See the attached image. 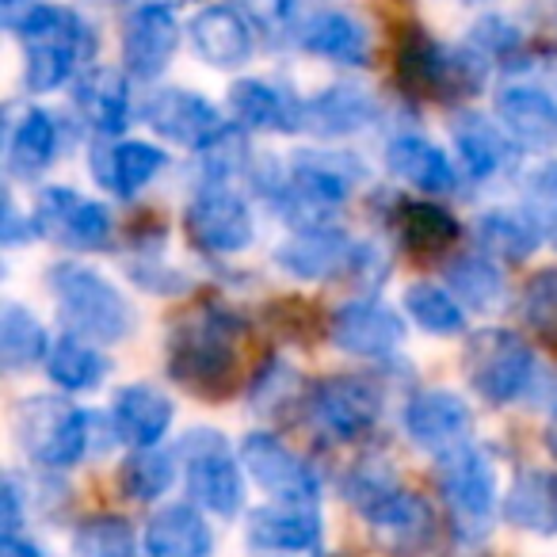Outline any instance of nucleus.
I'll list each match as a JSON object with an SVG mask.
<instances>
[{"mask_svg":"<svg viewBox=\"0 0 557 557\" xmlns=\"http://www.w3.org/2000/svg\"><path fill=\"white\" fill-rule=\"evenodd\" d=\"M0 557H42V549L24 534H4L0 539Z\"/></svg>","mask_w":557,"mask_h":557,"instance_id":"obj_47","label":"nucleus"},{"mask_svg":"<svg viewBox=\"0 0 557 557\" xmlns=\"http://www.w3.org/2000/svg\"><path fill=\"white\" fill-rule=\"evenodd\" d=\"M184 230L191 245L210 256L245 252L256 237L248 202L237 191L218 184H207L202 191L191 195V202L184 207Z\"/></svg>","mask_w":557,"mask_h":557,"instance_id":"obj_9","label":"nucleus"},{"mask_svg":"<svg viewBox=\"0 0 557 557\" xmlns=\"http://www.w3.org/2000/svg\"><path fill=\"white\" fill-rule=\"evenodd\" d=\"M519 42V32L516 27H508L504 20H481L478 24V32H473V47L481 50V54H504L508 47H516Z\"/></svg>","mask_w":557,"mask_h":557,"instance_id":"obj_45","label":"nucleus"},{"mask_svg":"<svg viewBox=\"0 0 557 557\" xmlns=\"http://www.w3.org/2000/svg\"><path fill=\"white\" fill-rule=\"evenodd\" d=\"M169 424H172L169 394H161L157 386H146V382L123 386L115 394V401H111V428L134 450L157 447L161 435L169 432Z\"/></svg>","mask_w":557,"mask_h":557,"instance_id":"obj_19","label":"nucleus"},{"mask_svg":"<svg viewBox=\"0 0 557 557\" xmlns=\"http://www.w3.org/2000/svg\"><path fill=\"white\" fill-rule=\"evenodd\" d=\"M248 27L252 24L237 9L210 4L187 24V35H191V47L202 62L214 65V70H233V65L248 62V54H252V32Z\"/></svg>","mask_w":557,"mask_h":557,"instance_id":"obj_22","label":"nucleus"},{"mask_svg":"<svg viewBox=\"0 0 557 557\" xmlns=\"http://www.w3.org/2000/svg\"><path fill=\"white\" fill-rule=\"evenodd\" d=\"M359 256L356 240L341 230H329V225H318V230H302L298 237H290L287 245L275 248V263L287 275L295 278H325L336 275V271L351 268V260Z\"/></svg>","mask_w":557,"mask_h":557,"instance_id":"obj_20","label":"nucleus"},{"mask_svg":"<svg viewBox=\"0 0 557 557\" xmlns=\"http://www.w3.org/2000/svg\"><path fill=\"white\" fill-rule=\"evenodd\" d=\"M172 478H176L172 455H164V450H157V447H146V450H134L123 462V470H119V488H123L131 500L149 504L169 493Z\"/></svg>","mask_w":557,"mask_h":557,"instance_id":"obj_40","label":"nucleus"},{"mask_svg":"<svg viewBox=\"0 0 557 557\" xmlns=\"http://www.w3.org/2000/svg\"><path fill=\"white\" fill-rule=\"evenodd\" d=\"M397 65H401L405 85H412L417 92H443V88H455V81H458V88L478 85V81L462 77V70L470 65L462 54L458 58L447 54L440 42H432L420 32H409L401 39V58H397Z\"/></svg>","mask_w":557,"mask_h":557,"instance_id":"obj_27","label":"nucleus"},{"mask_svg":"<svg viewBox=\"0 0 557 557\" xmlns=\"http://www.w3.org/2000/svg\"><path fill=\"white\" fill-rule=\"evenodd\" d=\"M180 47V20L169 4H141L126 16L123 27V65L141 81H153L169 70Z\"/></svg>","mask_w":557,"mask_h":557,"instance_id":"obj_16","label":"nucleus"},{"mask_svg":"<svg viewBox=\"0 0 557 557\" xmlns=\"http://www.w3.org/2000/svg\"><path fill=\"white\" fill-rule=\"evenodd\" d=\"M298 0H240V16L260 32H283L295 16Z\"/></svg>","mask_w":557,"mask_h":557,"instance_id":"obj_44","label":"nucleus"},{"mask_svg":"<svg viewBox=\"0 0 557 557\" xmlns=\"http://www.w3.org/2000/svg\"><path fill=\"white\" fill-rule=\"evenodd\" d=\"M542 443H546V450L557 458V409L549 412V420H546V432H542Z\"/></svg>","mask_w":557,"mask_h":557,"instance_id":"obj_48","label":"nucleus"},{"mask_svg":"<svg viewBox=\"0 0 557 557\" xmlns=\"http://www.w3.org/2000/svg\"><path fill=\"white\" fill-rule=\"evenodd\" d=\"M504 519L527 534H557V473H519L504 496Z\"/></svg>","mask_w":557,"mask_h":557,"instance_id":"obj_29","label":"nucleus"},{"mask_svg":"<svg viewBox=\"0 0 557 557\" xmlns=\"http://www.w3.org/2000/svg\"><path fill=\"white\" fill-rule=\"evenodd\" d=\"M50 295L73 336L92 344H119L134 333V310L123 290L103 278L100 271L81 263L50 268Z\"/></svg>","mask_w":557,"mask_h":557,"instance_id":"obj_4","label":"nucleus"},{"mask_svg":"<svg viewBox=\"0 0 557 557\" xmlns=\"http://www.w3.org/2000/svg\"><path fill=\"white\" fill-rule=\"evenodd\" d=\"M20 519H24V496H20L16 478L4 481V493H0V531L20 534Z\"/></svg>","mask_w":557,"mask_h":557,"instance_id":"obj_46","label":"nucleus"},{"mask_svg":"<svg viewBox=\"0 0 557 557\" xmlns=\"http://www.w3.org/2000/svg\"><path fill=\"white\" fill-rule=\"evenodd\" d=\"M379 119V103H374L371 92L356 85H333L321 96L306 100L302 111V126L310 134H321V138H348V134H359Z\"/></svg>","mask_w":557,"mask_h":557,"instance_id":"obj_23","label":"nucleus"},{"mask_svg":"<svg viewBox=\"0 0 557 557\" xmlns=\"http://www.w3.org/2000/svg\"><path fill=\"white\" fill-rule=\"evenodd\" d=\"M455 141H458V157H462L466 172H470L473 180H488L493 172L504 169V161H508V146H504V138L478 115L458 119Z\"/></svg>","mask_w":557,"mask_h":557,"instance_id":"obj_38","label":"nucleus"},{"mask_svg":"<svg viewBox=\"0 0 557 557\" xmlns=\"http://www.w3.org/2000/svg\"><path fill=\"white\" fill-rule=\"evenodd\" d=\"M240 329L225 310H199L169 336V374L195 397H230L240 379Z\"/></svg>","mask_w":557,"mask_h":557,"instance_id":"obj_1","label":"nucleus"},{"mask_svg":"<svg viewBox=\"0 0 557 557\" xmlns=\"http://www.w3.org/2000/svg\"><path fill=\"white\" fill-rule=\"evenodd\" d=\"M73 554L77 557H134V527L123 516H92L73 534Z\"/></svg>","mask_w":557,"mask_h":557,"instance_id":"obj_41","label":"nucleus"},{"mask_svg":"<svg viewBox=\"0 0 557 557\" xmlns=\"http://www.w3.org/2000/svg\"><path fill=\"white\" fill-rule=\"evenodd\" d=\"M146 123L161 138L184 149H207L225 134V123L210 100L187 88H161L146 100Z\"/></svg>","mask_w":557,"mask_h":557,"instance_id":"obj_14","label":"nucleus"},{"mask_svg":"<svg viewBox=\"0 0 557 557\" xmlns=\"http://www.w3.org/2000/svg\"><path fill=\"white\" fill-rule=\"evenodd\" d=\"M12 32L24 39V81L32 92H54L73 77L88 54H96V35L73 9L35 4L12 20Z\"/></svg>","mask_w":557,"mask_h":557,"instance_id":"obj_3","label":"nucleus"},{"mask_svg":"<svg viewBox=\"0 0 557 557\" xmlns=\"http://www.w3.org/2000/svg\"><path fill=\"white\" fill-rule=\"evenodd\" d=\"M523 202H527V218H531L534 230L557 225V161H549V164H542L539 172H531Z\"/></svg>","mask_w":557,"mask_h":557,"instance_id":"obj_43","label":"nucleus"},{"mask_svg":"<svg viewBox=\"0 0 557 557\" xmlns=\"http://www.w3.org/2000/svg\"><path fill=\"white\" fill-rule=\"evenodd\" d=\"M496 115L511 141L527 149H557V100L542 88L511 85L496 96Z\"/></svg>","mask_w":557,"mask_h":557,"instance_id":"obj_21","label":"nucleus"},{"mask_svg":"<svg viewBox=\"0 0 557 557\" xmlns=\"http://www.w3.org/2000/svg\"><path fill=\"white\" fill-rule=\"evenodd\" d=\"M230 111L248 131L287 134V131H302L306 103H298L287 88L268 85V81H237L230 88Z\"/></svg>","mask_w":557,"mask_h":557,"instance_id":"obj_24","label":"nucleus"},{"mask_svg":"<svg viewBox=\"0 0 557 557\" xmlns=\"http://www.w3.org/2000/svg\"><path fill=\"white\" fill-rule=\"evenodd\" d=\"M77 108L96 134H108V138L111 134H123L126 111H131V100H126V81L119 77L115 70L88 73V77L77 85Z\"/></svg>","mask_w":557,"mask_h":557,"instance_id":"obj_31","label":"nucleus"},{"mask_svg":"<svg viewBox=\"0 0 557 557\" xmlns=\"http://www.w3.org/2000/svg\"><path fill=\"white\" fill-rule=\"evenodd\" d=\"M440 493L458 539H485L496 511V470L485 450L462 443V447L440 455Z\"/></svg>","mask_w":557,"mask_h":557,"instance_id":"obj_6","label":"nucleus"},{"mask_svg":"<svg viewBox=\"0 0 557 557\" xmlns=\"http://www.w3.org/2000/svg\"><path fill=\"white\" fill-rule=\"evenodd\" d=\"M470 424V405L450 389H424L405 405V432L428 455H447V450L462 447Z\"/></svg>","mask_w":557,"mask_h":557,"instance_id":"obj_15","label":"nucleus"},{"mask_svg":"<svg viewBox=\"0 0 557 557\" xmlns=\"http://www.w3.org/2000/svg\"><path fill=\"white\" fill-rule=\"evenodd\" d=\"M523 321L546 341H557V268L531 275L523 287Z\"/></svg>","mask_w":557,"mask_h":557,"instance_id":"obj_42","label":"nucleus"},{"mask_svg":"<svg viewBox=\"0 0 557 557\" xmlns=\"http://www.w3.org/2000/svg\"><path fill=\"white\" fill-rule=\"evenodd\" d=\"M348 500L371 523L374 542L394 557H417L432 546L435 516L417 493L401 488L379 466H359L348 478Z\"/></svg>","mask_w":557,"mask_h":557,"instance_id":"obj_2","label":"nucleus"},{"mask_svg":"<svg viewBox=\"0 0 557 557\" xmlns=\"http://www.w3.org/2000/svg\"><path fill=\"white\" fill-rule=\"evenodd\" d=\"M4 4H12V0H4Z\"/></svg>","mask_w":557,"mask_h":557,"instance_id":"obj_49","label":"nucleus"},{"mask_svg":"<svg viewBox=\"0 0 557 557\" xmlns=\"http://www.w3.org/2000/svg\"><path fill=\"white\" fill-rule=\"evenodd\" d=\"M298 42L310 54L325 58V62H341V65L371 62L367 27L356 16H348V12H318V16H310L302 32H298Z\"/></svg>","mask_w":557,"mask_h":557,"instance_id":"obj_28","label":"nucleus"},{"mask_svg":"<svg viewBox=\"0 0 557 557\" xmlns=\"http://www.w3.org/2000/svg\"><path fill=\"white\" fill-rule=\"evenodd\" d=\"M405 310L412 313V321H417L420 329H428V333H435V336H458L466 329L462 302H458L450 290L435 287V283H424V278L405 290Z\"/></svg>","mask_w":557,"mask_h":557,"instance_id":"obj_37","label":"nucleus"},{"mask_svg":"<svg viewBox=\"0 0 557 557\" xmlns=\"http://www.w3.org/2000/svg\"><path fill=\"white\" fill-rule=\"evenodd\" d=\"M382 412V394L367 379H325L310 394V417L329 440L351 443L363 440Z\"/></svg>","mask_w":557,"mask_h":557,"instance_id":"obj_11","label":"nucleus"},{"mask_svg":"<svg viewBox=\"0 0 557 557\" xmlns=\"http://www.w3.org/2000/svg\"><path fill=\"white\" fill-rule=\"evenodd\" d=\"M47 356L50 344L39 318L20 302H4V310H0V363L9 371H32Z\"/></svg>","mask_w":557,"mask_h":557,"instance_id":"obj_32","label":"nucleus"},{"mask_svg":"<svg viewBox=\"0 0 557 557\" xmlns=\"http://www.w3.org/2000/svg\"><path fill=\"white\" fill-rule=\"evenodd\" d=\"M359 184V164L344 153H321V149H302L290 161L287 176V207L302 210H333L348 202V195Z\"/></svg>","mask_w":557,"mask_h":557,"instance_id":"obj_13","label":"nucleus"},{"mask_svg":"<svg viewBox=\"0 0 557 557\" xmlns=\"http://www.w3.org/2000/svg\"><path fill=\"white\" fill-rule=\"evenodd\" d=\"M180 458H184L191 500L214 516H237L245 504V478H240V462L225 435L214 428H191L180 440Z\"/></svg>","mask_w":557,"mask_h":557,"instance_id":"obj_7","label":"nucleus"},{"mask_svg":"<svg viewBox=\"0 0 557 557\" xmlns=\"http://www.w3.org/2000/svg\"><path fill=\"white\" fill-rule=\"evenodd\" d=\"M447 283H450V295L462 306H470V310H493L504 298V275L481 252L458 256L447 271Z\"/></svg>","mask_w":557,"mask_h":557,"instance_id":"obj_35","label":"nucleus"},{"mask_svg":"<svg viewBox=\"0 0 557 557\" xmlns=\"http://www.w3.org/2000/svg\"><path fill=\"white\" fill-rule=\"evenodd\" d=\"M466 4H473V0H466Z\"/></svg>","mask_w":557,"mask_h":557,"instance_id":"obj_50","label":"nucleus"},{"mask_svg":"<svg viewBox=\"0 0 557 557\" xmlns=\"http://www.w3.org/2000/svg\"><path fill=\"white\" fill-rule=\"evenodd\" d=\"M397 233L409 248L417 252H440L450 240H458V222L443 207H428V202H405L397 210Z\"/></svg>","mask_w":557,"mask_h":557,"instance_id":"obj_39","label":"nucleus"},{"mask_svg":"<svg viewBox=\"0 0 557 557\" xmlns=\"http://www.w3.org/2000/svg\"><path fill=\"white\" fill-rule=\"evenodd\" d=\"M386 164L397 180L420 187V191L443 195V191H455L458 184V172L447 161V153L435 141L420 138V134H401V138L389 141Z\"/></svg>","mask_w":557,"mask_h":557,"instance_id":"obj_26","label":"nucleus"},{"mask_svg":"<svg viewBox=\"0 0 557 557\" xmlns=\"http://www.w3.org/2000/svg\"><path fill=\"white\" fill-rule=\"evenodd\" d=\"M12 424H16V440L27 458L50 470H65L88 455L96 420L62 397H27L16 405Z\"/></svg>","mask_w":557,"mask_h":557,"instance_id":"obj_5","label":"nucleus"},{"mask_svg":"<svg viewBox=\"0 0 557 557\" xmlns=\"http://www.w3.org/2000/svg\"><path fill=\"white\" fill-rule=\"evenodd\" d=\"M146 557H210L214 531L191 504H172L146 523Z\"/></svg>","mask_w":557,"mask_h":557,"instance_id":"obj_25","label":"nucleus"},{"mask_svg":"<svg viewBox=\"0 0 557 557\" xmlns=\"http://www.w3.org/2000/svg\"><path fill=\"white\" fill-rule=\"evenodd\" d=\"M240 466L248 470V478L263 488L268 496H275V504H306L318 508L321 481L287 443H278L268 432H252L240 443Z\"/></svg>","mask_w":557,"mask_h":557,"instance_id":"obj_10","label":"nucleus"},{"mask_svg":"<svg viewBox=\"0 0 557 557\" xmlns=\"http://www.w3.org/2000/svg\"><path fill=\"white\" fill-rule=\"evenodd\" d=\"M248 542L268 554H313L321 546V516L306 504H271L248 511Z\"/></svg>","mask_w":557,"mask_h":557,"instance_id":"obj_18","label":"nucleus"},{"mask_svg":"<svg viewBox=\"0 0 557 557\" xmlns=\"http://www.w3.org/2000/svg\"><path fill=\"white\" fill-rule=\"evenodd\" d=\"M47 374L54 386L77 394V389L100 386L103 374H108V363H103V356L88 341H81V336H62L47 356Z\"/></svg>","mask_w":557,"mask_h":557,"instance_id":"obj_34","label":"nucleus"},{"mask_svg":"<svg viewBox=\"0 0 557 557\" xmlns=\"http://www.w3.org/2000/svg\"><path fill=\"white\" fill-rule=\"evenodd\" d=\"M534 351L519 333L508 329H485L466 344V374L470 386L488 405H511L531 389L534 382Z\"/></svg>","mask_w":557,"mask_h":557,"instance_id":"obj_8","label":"nucleus"},{"mask_svg":"<svg viewBox=\"0 0 557 557\" xmlns=\"http://www.w3.org/2000/svg\"><path fill=\"white\" fill-rule=\"evenodd\" d=\"M35 230L65 248H103L111 237V214L73 187H47L35 207Z\"/></svg>","mask_w":557,"mask_h":557,"instance_id":"obj_12","label":"nucleus"},{"mask_svg":"<svg viewBox=\"0 0 557 557\" xmlns=\"http://www.w3.org/2000/svg\"><path fill=\"white\" fill-rule=\"evenodd\" d=\"M481 248L500 260H527L539 248V230L531 225L527 214H511V210H488L473 225Z\"/></svg>","mask_w":557,"mask_h":557,"instance_id":"obj_36","label":"nucleus"},{"mask_svg":"<svg viewBox=\"0 0 557 557\" xmlns=\"http://www.w3.org/2000/svg\"><path fill=\"white\" fill-rule=\"evenodd\" d=\"M58 153V123L47 111L32 108L16 126H12L9 141V169L16 176H35L42 172Z\"/></svg>","mask_w":557,"mask_h":557,"instance_id":"obj_33","label":"nucleus"},{"mask_svg":"<svg viewBox=\"0 0 557 557\" xmlns=\"http://www.w3.org/2000/svg\"><path fill=\"white\" fill-rule=\"evenodd\" d=\"M333 344L348 356L359 359H382L401 344L405 325L394 310L379 302H348L336 310L333 329H329Z\"/></svg>","mask_w":557,"mask_h":557,"instance_id":"obj_17","label":"nucleus"},{"mask_svg":"<svg viewBox=\"0 0 557 557\" xmlns=\"http://www.w3.org/2000/svg\"><path fill=\"white\" fill-rule=\"evenodd\" d=\"M92 169L103 187L131 199L164 169V149L149 146V141H119L92 157Z\"/></svg>","mask_w":557,"mask_h":557,"instance_id":"obj_30","label":"nucleus"}]
</instances>
